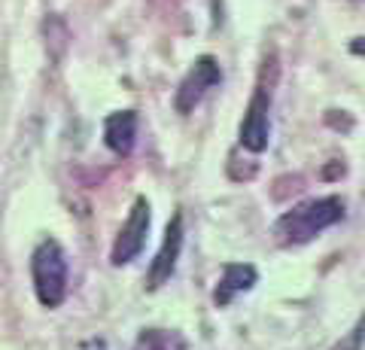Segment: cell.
<instances>
[{"label":"cell","instance_id":"cell-1","mask_svg":"<svg viewBox=\"0 0 365 350\" xmlns=\"http://www.w3.org/2000/svg\"><path fill=\"white\" fill-rule=\"evenodd\" d=\"M344 220V201L338 195H326V198H311L304 205L287 210L283 217L274 222V235L280 244H307L317 235H323L326 229H332L335 222Z\"/></svg>","mask_w":365,"mask_h":350},{"label":"cell","instance_id":"cell-2","mask_svg":"<svg viewBox=\"0 0 365 350\" xmlns=\"http://www.w3.org/2000/svg\"><path fill=\"white\" fill-rule=\"evenodd\" d=\"M34 292L43 308H58L67 296V256L55 238H46L31 256Z\"/></svg>","mask_w":365,"mask_h":350},{"label":"cell","instance_id":"cell-3","mask_svg":"<svg viewBox=\"0 0 365 350\" xmlns=\"http://www.w3.org/2000/svg\"><path fill=\"white\" fill-rule=\"evenodd\" d=\"M150 225H153V213H150V201L143 195L134 201V207L125 220L122 232L116 244H113V253H110V262L113 265H128L131 259L140 256V250L146 247V238H150Z\"/></svg>","mask_w":365,"mask_h":350},{"label":"cell","instance_id":"cell-4","mask_svg":"<svg viewBox=\"0 0 365 350\" xmlns=\"http://www.w3.org/2000/svg\"><path fill=\"white\" fill-rule=\"evenodd\" d=\"M222 83V71H220V61L213 58V55H201V58H195V64H192V71L182 76V83L177 88L174 95V107L177 113H192L201 98L210 92L213 86Z\"/></svg>","mask_w":365,"mask_h":350},{"label":"cell","instance_id":"cell-5","mask_svg":"<svg viewBox=\"0 0 365 350\" xmlns=\"http://www.w3.org/2000/svg\"><path fill=\"white\" fill-rule=\"evenodd\" d=\"M268 107H271V95L265 86L256 88V95L250 98L244 122H241V146L250 153H262L268 146Z\"/></svg>","mask_w":365,"mask_h":350},{"label":"cell","instance_id":"cell-6","mask_svg":"<svg viewBox=\"0 0 365 350\" xmlns=\"http://www.w3.org/2000/svg\"><path fill=\"white\" fill-rule=\"evenodd\" d=\"M180 250H182V213H174V220H170V222H168V229H165L162 250L155 253L153 265H150V277H146V287H150V289H158V287H165V284H168L170 274L177 271Z\"/></svg>","mask_w":365,"mask_h":350},{"label":"cell","instance_id":"cell-7","mask_svg":"<svg viewBox=\"0 0 365 350\" xmlns=\"http://www.w3.org/2000/svg\"><path fill=\"white\" fill-rule=\"evenodd\" d=\"M256 280H259V271L250 265V262H228V265L222 268V277H220V284H216V292H213L216 308H225V304L232 302L237 292L253 289Z\"/></svg>","mask_w":365,"mask_h":350},{"label":"cell","instance_id":"cell-8","mask_svg":"<svg viewBox=\"0 0 365 350\" xmlns=\"http://www.w3.org/2000/svg\"><path fill=\"white\" fill-rule=\"evenodd\" d=\"M104 140L116 155H128L137 140V113L119 110L104 119Z\"/></svg>","mask_w":365,"mask_h":350},{"label":"cell","instance_id":"cell-9","mask_svg":"<svg viewBox=\"0 0 365 350\" xmlns=\"http://www.w3.org/2000/svg\"><path fill=\"white\" fill-rule=\"evenodd\" d=\"M134 350H189V344L174 329H143L137 335Z\"/></svg>","mask_w":365,"mask_h":350},{"label":"cell","instance_id":"cell-10","mask_svg":"<svg viewBox=\"0 0 365 350\" xmlns=\"http://www.w3.org/2000/svg\"><path fill=\"white\" fill-rule=\"evenodd\" d=\"M362 344H365V317L341 338V341L335 344V350H362Z\"/></svg>","mask_w":365,"mask_h":350},{"label":"cell","instance_id":"cell-11","mask_svg":"<svg viewBox=\"0 0 365 350\" xmlns=\"http://www.w3.org/2000/svg\"><path fill=\"white\" fill-rule=\"evenodd\" d=\"M83 350H107V341L104 338H88V341L83 344Z\"/></svg>","mask_w":365,"mask_h":350}]
</instances>
